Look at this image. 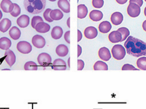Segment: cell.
<instances>
[{
	"instance_id": "obj_1",
	"label": "cell",
	"mask_w": 146,
	"mask_h": 109,
	"mask_svg": "<svg viewBox=\"0 0 146 109\" xmlns=\"http://www.w3.org/2000/svg\"><path fill=\"white\" fill-rule=\"evenodd\" d=\"M124 45L127 53L130 55L135 57L146 55V43L139 39L129 36Z\"/></svg>"
},
{
	"instance_id": "obj_2",
	"label": "cell",
	"mask_w": 146,
	"mask_h": 109,
	"mask_svg": "<svg viewBox=\"0 0 146 109\" xmlns=\"http://www.w3.org/2000/svg\"><path fill=\"white\" fill-rule=\"evenodd\" d=\"M24 7L26 10L32 14H38L42 13L46 5V0H24Z\"/></svg>"
},
{
	"instance_id": "obj_3",
	"label": "cell",
	"mask_w": 146,
	"mask_h": 109,
	"mask_svg": "<svg viewBox=\"0 0 146 109\" xmlns=\"http://www.w3.org/2000/svg\"><path fill=\"white\" fill-rule=\"evenodd\" d=\"M112 56L116 60H122L126 55L125 48L121 45H115L111 49Z\"/></svg>"
},
{
	"instance_id": "obj_4",
	"label": "cell",
	"mask_w": 146,
	"mask_h": 109,
	"mask_svg": "<svg viewBox=\"0 0 146 109\" xmlns=\"http://www.w3.org/2000/svg\"><path fill=\"white\" fill-rule=\"evenodd\" d=\"M37 61L40 66L46 67L50 65L52 62V58L49 54L47 53H42L38 55Z\"/></svg>"
},
{
	"instance_id": "obj_5",
	"label": "cell",
	"mask_w": 146,
	"mask_h": 109,
	"mask_svg": "<svg viewBox=\"0 0 146 109\" xmlns=\"http://www.w3.org/2000/svg\"><path fill=\"white\" fill-rule=\"evenodd\" d=\"M17 49L20 53L25 54L31 53L32 50V46L27 41H20L17 45Z\"/></svg>"
},
{
	"instance_id": "obj_6",
	"label": "cell",
	"mask_w": 146,
	"mask_h": 109,
	"mask_svg": "<svg viewBox=\"0 0 146 109\" xmlns=\"http://www.w3.org/2000/svg\"><path fill=\"white\" fill-rule=\"evenodd\" d=\"M127 12L129 16L136 18L140 14L141 8L139 5L135 3H129L127 9Z\"/></svg>"
},
{
	"instance_id": "obj_7",
	"label": "cell",
	"mask_w": 146,
	"mask_h": 109,
	"mask_svg": "<svg viewBox=\"0 0 146 109\" xmlns=\"http://www.w3.org/2000/svg\"><path fill=\"white\" fill-rule=\"evenodd\" d=\"M32 43L34 47L37 49H42L46 45L45 39L41 35H35L32 39Z\"/></svg>"
},
{
	"instance_id": "obj_8",
	"label": "cell",
	"mask_w": 146,
	"mask_h": 109,
	"mask_svg": "<svg viewBox=\"0 0 146 109\" xmlns=\"http://www.w3.org/2000/svg\"><path fill=\"white\" fill-rule=\"evenodd\" d=\"M84 36L88 39H92L97 37L98 31L96 27L93 26L88 27L84 30Z\"/></svg>"
},
{
	"instance_id": "obj_9",
	"label": "cell",
	"mask_w": 146,
	"mask_h": 109,
	"mask_svg": "<svg viewBox=\"0 0 146 109\" xmlns=\"http://www.w3.org/2000/svg\"><path fill=\"white\" fill-rule=\"evenodd\" d=\"M52 68L56 71H64L67 69L66 63L62 59H56L53 62Z\"/></svg>"
},
{
	"instance_id": "obj_10",
	"label": "cell",
	"mask_w": 146,
	"mask_h": 109,
	"mask_svg": "<svg viewBox=\"0 0 146 109\" xmlns=\"http://www.w3.org/2000/svg\"><path fill=\"white\" fill-rule=\"evenodd\" d=\"M5 60L8 65L12 67L16 61V56L14 53L11 50H8L5 51Z\"/></svg>"
},
{
	"instance_id": "obj_11",
	"label": "cell",
	"mask_w": 146,
	"mask_h": 109,
	"mask_svg": "<svg viewBox=\"0 0 146 109\" xmlns=\"http://www.w3.org/2000/svg\"><path fill=\"white\" fill-rule=\"evenodd\" d=\"M98 56L100 59L104 61H108L111 58L110 51L106 47H102L98 51Z\"/></svg>"
},
{
	"instance_id": "obj_12",
	"label": "cell",
	"mask_w": 146,
	"mask_h": 109,
	"mask_svg": "<svg viewBox=\"0 0 146 109\" xmlns=\"http://www.w3.org/2000/svg\"><path fill=\"white\" fill-rule=\"evenodd\" d=\"M110 19L112 24L115 25H119L123 21V15L120 12H115L111 15Z\"/></svg>"
},
{
	"instance_id": "obj_13",
	"label": "cell",
	"mask_w": 146,
	"mask_h": 109,
	"mask_svg": "<svg viewBox=\"0 0 146 109\" xmlns=\"http://www.w3.org/2000/svg\"><path fill=\"white\" fill-rule=\"evenodd\" d=\"M0 6L3 12L6 13H11L14 9V3L10 0H2Z\"/></svg>"
},
{
	"instance_id": "obj_14",
	"label": "cell",
	"mask_w": 146,
	"mask_h": 109,
	"mask_svg": "<svg viewBox=\"0 0 146 109\" xmlns=\"http://www.w3.org/2000/svg\"><path fill=\"white\" fill-rule=\"evenodd\" d=\"M30 17L26 15L20 16L17 20V24L21 28H25L30 24Z\"/></svg>"
},
{
	"instance_id": "obj_15",
	"label": "cell",
	"mask_w": 146,
	"mask_h": 109,
	"mask_svg": "<svg viewBox=\"0 0 146 109\" xmlns=\"http://www.w3.org/2000/svg\"><path fill=\"white\" fill-rule=\"evenodd\" d=\"M50 26L49 24L44 22H41L36 25L35 30L37 32L45 33L49 31Z\"/></svg>"
},
{
	"instance_id": "obj_16",
	"label": "cell",
	"mask_w": 146,
	"mask_h": 109,
	"mask_svg": "<svg viewBox=\"0 0 146 109\" xmlns=\"http://www.w3.org/2000/svg\"><path fill=\"white\" fill-rule=\"evenodd\" d=\"M108 39L110 42L112 43L121 42L122 40V35L118 31H113L110 33L108 36Z\"/></svg>"
},
{
	"instance_id": "obj_17",
	"label": "cell",
	"mask_w": 146,
	"mask_h": 109,
	"mask_svg": "<svg viewBox=\"0 0 146 109\" xmlns=\"http://www.w3.org/2000/svg\"><path fill=\"white\" fill-rule=\"evenodd\" d=\"M68 52V48L65 45H59L56 49V54L60 57H65L66 56Z\"/></svg>"
},
{
	"instance_id": "obj_18",
	"label": "cell",
	"mask_w": 146,
	"mask_h": 109,
	"mask_svg": "<svg viewBox=\"0 0 146 109\" xmlns=\"http://www.w3.org/2000/svg\"><path fill=\"white\" fill-rule=\"evenodd\" d=\"M89 16L90 19L93 21L97 22L102 19L104 17V15L100 10H93L90 12Z\"/></svg>"
},
{
	"instance_id": "obj_19",
	"label": "cell",
	"mask_w": 146,
	"mask_h": 109,
	"mask_svg": "<svg viewBox=\"0 0 146 109\" xmlns=\"http://www.w3.org/2000/svg\"><path fill=\"white\" fill-rule=\"evenodd\" d=\"M63 34V31L62 28L58 26L53 27L51 31V37L56 40L60 39L62 37Z\"/></svg>"
},
{
	"instance_id": "obj_20",
	"label": "cell",
	"mask_w": 146,
	"mask_h": 109,
	"mask_svg": "<svg viewBox=\"0 0 146 109\" xmlns=\"http://www.w3.org/2000/svg\"><path fill=\"white\" fill-rule=\"evenodd\" d=\"M112 26L109 21H104L100 23L99 25L98 28L100 32L101 33H107L111 30Z\"/></svg>"
},
{
	"instance_id": "obj_21",
	"label": "cell",
	"mask_w": 146,
	"mask_h": 109,
	"mask_svg": "<svg viewBox=\"0 0 146 109\" xmlns=\"http://www.w3.org/2000/svg\"><path fill=\"white\" fill-rule=\"evenodd\" d=\"M58 7L66 13H70V4L68 0H59L57 3Z\"/></svg>"
},
{
	"instance_id": "obj_22",
	"label": "cell",
	"mask_w": 146,
	"mask_h": 109,
	"mask_svg": "<svg viewBox=\"0 0 146 109\" xmlns=\"http://www.w3.org/2000/svg\"><path fill=\"white\" fill-rule=\"evenodd\" d=\"M12 22L8 19H3L0 22V31L1 32H6L11 27Z\"/></svg>"
},
{
	"instance_id": "obj_23",
	"label": "cell",
	"mask_w": 146,
	"mask_h": 109,
	"mask_svg": "<svg viewBox=\"0 0 146 109\" xmlns=\"http://www.w3.org/2000/svg\"><path fill=\"white\" fill-rule=\"evenodd\" d=\"M88 14V9L86 5L80 4L78 6V15L77 17L80 19L86 18Z\"/></svg>"
},
{
	"instance_id": "obj_24",
	"label": "cell",
	"mask_w": 146,
	"mask_h": 109,
	"mask_svg": "<svg viewBox=\"0 0 146 109\" xmlns=\"http://www.w3.org/2000/svg\"><path fill=\"white\" fill-rule=\"evenodd\" d=\"M50 16L53 21H59L64 16L63 13L59 9H55L50 11Z\"/></svg>"
},
{
	"instance_id": "obj_25",
	"label": "cell",
	"mask_w": 146,
	"mask_h": 109,
	"mask_svg": "<svg viewBox=\"0 0 146 109\" xmlns=\"http://www.w3.org/2000/svg\"><path fill=\"white\" fill-rule=\"evenodd\" d=\"M9 35L12 39L14 40H18L21 36V32L19 28L14 26L9 30Z\"/></svg>"
},
{
	"instance_id": "obj_26",
	"label": "cell",
	"mask_w": 146,
	"mask_h": 109,
	"mask_svg": "<svg viewBox=\"0 0 146 109\" xmlns=\"http://www.w3.org/2000/svg\"><path fill=\"white\" fill-rule=\"evenodd\" d=\"M12 45L11 40L8 38H1L0 39V49L3 50H8Z\"/></svg>"
},
{
	"instance_id": "obj_27",
	"label": "cell",
	"mask_w": 146,
	"mask_h": 109,
	"mask_svg": "<svg viewBox=\"0 0 146 109\" xmlns=\"http://www.w3.org/2000/svg\"><path fill=\"white\" fill-rule=\"evenodd\" d=\"M94 69L97 70H104L107 71L108 70V66L106 62L102 61H98L94 65Z\"/></svg>"
},
{
	"instance_id": "obj_28",
	"label": "cell",
	"mask_w": 146,
	"mask_h": 109,
	"mask_svg": "<svg viewBox=\"0 0 146 109\" xmlns=\"http://www.w3.org/2000/svg\"><path fill=\"white\" fill-rule=\"evenodd\" d=\"M24 69L26 71H36L38 70V66L34 62L28 61L25 64Z\"/></svg>"
},
{
	"instance_id": "obj_29",
	"label": "cell",
	"mask_w": 146,
	"mask_h": 109,
	"mask_svg": "<svg viewBox=\"0 0 146 109\" xmlns=\"http://www.w3.org/2000/svg\"><path fill=\"white\" fill-rule=\"evenodd\" d=\"M122 35V40L121 42H123L129 36L130 32L128 28L125 27H121L117 30Z\"/></svg>"
},
{
	"instance_id": "obj_30",
	"label": "cell",
	"mask_w": 146,
	"mask_h": 109,
	"mask_svg": "<svg viewBox=\"0 0 146 109\" xmlns=\"http://www.w3.org/2000/svg\"><path fill=\"white\" fill-rule=\"evenodd\" d=\"M137 66L142 70H146V57H142L139 58L137 61Z\"/></svg>"
},
{
	"instance_id": "obj_31",
	"label": "cell",
	"mask_w": 146,
	"mask_h": 109,
	"mask_svg": "<svg viewBox=\"0 0 146 109\" xmlns=\"http://www.w3.org/2000/svg\"><path fill=\"white\" fill-rule=\"evenodd\" d=\"M21 12V10L19 6L16 3H14L13 9L12 12L10 13L11 15L13 17H17L20 14Z\"/></svg>"
},
{
	"instance_id": "obj_32",
	"label": "cell",
	"mask_w": 146,
	"mask_h": 109,
	"mask_svg": "<svg viewBox=\"0 0 146 109\" xmlns=\"http://www.w3.org/2000/svg\"><path fill=\"white\" fill-rule=\"evenodd\" d=\"M44 22L42 18L40 16H35L33 17L31 20V26L33 28L35 29L36 25L39 22Z\"/></svg>"
},
{
	"instance_id": "obj_33",
	"label": "cell",
	"mask_w": 146,
	"mask_h": 109,
	"mask_svg": "<svg viewBox=\"0 0 146 109\" xmlns=\"http://www.w3.org/2000/svg\"><path fill=\"white\" fill-rule=\"evenodd\" d=\"M104 0H92V4L94 7L100 9L104 6Z\"/></svg>"
},
{
	"instance_id": "obj_34",
	"label": "cell",
	"mask_w": 146,
	"mask_h": 109,
	"mask_svg": "<svg viewBox=\"0 0 146 109\" xmlns=\"http://www.w3.org/2000/svg\"><path fill=\"white\" fill-rule=\"evenodd\" d=\"M52 10L51 9L48 8L45 10L44 13H43V17L44 19L49 22H53L54 21L50 18V11Z\"/></svg>"
},
{
	"instance_id": "obj_35",
	"label": "cell",
	"mask_w": 146,
	"mask_h": 109,
	"mask_svg": "<svg viewBox=\"0 0 146 109\" xmlns=\"http://www.w3.org/2000/svg\"><path fill=\"white\" fill-rule=\"evenodd\" d=\"M122 70L125 71V70H137L139 71V69L135 68L133 65L129 64H125L123 66L122 68Z\"/></svg>"
},
{
	"instance_id": "obj_36",
	"label": "cell",
	"mask_w": 146,
	"mask_h": 109,
	"mask_svg": "<svg viewBox=\"0 0 146 109\" xmlns=\"http://www.w3.org/2000/svg\"><path fill=\"white\" fill-rule=\"evenodd\" d=\"M78 70L81 71L84 68L85 66L84 62L82 60H78Z\"/></svg>"
},
{
	"instance_id": "obj_37",
	"label": "cell",
	"mask_w": 146,
	"mask_h": 109,
	"mask_svg": "<svg viewBox=\"0 0 146 109\" xmlns=\"http://www.w3.org/2000/svg\"><path fill=\"white\" fill-rule=\"evenodd\" d=\"M70 31H67L64 34V39L65 41L68 44H70Z\"/></svg>"
},
{
	"instance_id": "obj_38",
	"label": "cell",
	"mask_w": 146,
	"mask_h": 109,
	"mask_svg": "<svg viewBox=\"0 0 146 109\" xmlns=\"http://www.w3.org/2000/svg\"><path fill=\"white\" fill-rule=\"evenodd\" d=\"M135 3L139 5L140 7H141L143 4V0H130L129 3Z\"/></svg>"
},
{
	"instance_id": "obj_39",
	"label": "cell",
	"mask_w": 146,
	"mask_h": 109,
	"mask_svg": "<svg viewBox=\"0 0 146 109\" xmlns=\"http://www.w3.org/2000/svg\"><path fill=\"white\" fill-rule=\"evenodd\" d=\"M77 32H78V40H77V42H79L82 39V34L80 30H77Z\"/></svg>"
},
{
	"instance_id": "obj_40",
	"label": "cell",
	"mask_w": 146,
	"mask_h": 109,
	"mask_svg": "<svg viewBox=\"0 0 146 109\" xmlns=\"http://www.w3.org/2000/svg\"><path fill=\"white\" fill-rule=\"evenodd\" d=\"M77 48H78V57H79L82 53V48L79 45H78Z\"/></svg>"
},
{
	"instance_id": "obj_41",
	"label": "cell",
	"mask_w": 146,
	"mask_h": 109,
	"mask_svg": "<svg viewBox=\"0 0 146 109\" xmlns=\"http://www.w3.org/2000/svg\"><path fill=\"white\" fill-rule=\"evenodd\" d=\"M117 2L120 4H124L126 3L128 0H116Z\"/></svg>"
},
{
	"instance_id": "obj_42",
	"label": "cell",
	"mask_w": 146,
	"mask_h": 109,
	"mask_svg": "<svg viewBox=\"0 0 146 109\" xmlns=\"http://www.w3.org/2000/svg\"><path fill=\"white\" fill-rule=\"evenodd\" d=\"M142 27H143L144 31L146 32V20L145 21L143 22V24H142Z\"/></svg>"
},
{
	"instance_id": "obj_43",
	"label": "cell",
	"mask_w": 146,
	"mask_h": 109,
	"mask_svg": "<svg viewBox=\"0 0 146 109\" xmlns=\"http://www.w3.org/2000/svg\"><path fill=\"white\" fill-rule=\"evenodd\" d=\"M67 25L68 28H70V17H69L67 21Z\"/></svg>"
},
{
	"instance_id": "obj_44",
	"label": "cell",
	"mask_w": 146,
	"mask_h": 109,
	"mask_svg": "<svg viewBox=\"0 0 146 109\" xmlns=\"http://www.w3.org/2000/svg\"><path fill=\"white\" fill-rule=\"evenodd\" d=\"M3 17V14L2 13L1 11V10H0V20L1 19H2V18Z\"/></svg>"
},
{
	"instance_id": "obj_45",
	"label": "cell",
	"mask_w": 146,
	"mask_h": 109,
	"mask_svg": "<svg viewBox=\"0 0 146 109\" xmlns=\"http://www.w3.org/2000/svg\"><path fill=\"white\" fill-rule=\"evenodd\" d=\"M70 57H69L68 59V65L69 66V67H70Z\"/></svg>"
},
{
	"instance_id": "obj_46",
	"label": "cell",
	"mask_w": 146,
	"mask_h": 109,
	"mask_svg": "<svg viewBox=\"0 0 146 109\" xmlns=\"http://www.w3.org/2000/svg\"><path fill=\"white\" fill-rule=\"evenodd\" d=\"M144 14H145V15L146 16V7L145 8V10H144Z\"/></svg>"
},
{
	"instance_id": "obj_47",
	"label": "cell",
	"mask_w": 146,
	"mask_h": 109,
	"mask_svg": "<svg viewBox=\"0 0 146 109\" xmlns=\"http://www.w3.org/2000/svg\"><path fill=\"white\" fill-rule=\"evenodd\" d=\"M49 1H50L51 2H54L55 1H56V0H49Z\"/></svg>"
},
{
	"instance_id": "obj_48",
	"label": "cell",
	"mask_w": 146,
	"mask_h": 109,
	"mask_svg": "<svg viewBox=\"0 0 146 109\" xmlns=\"http://www.w3.org/2000/svg\"><path fill=\"white\" fill-rule=\"evenodd\" d=\"M2 70H9V71H10V69H3Z\"/></svg>"
},
{
	"instance_id": "obj_49",
	"label": "cell",
	"mask_w": 146,
	"mask_h": 109,
	"mask_svg": "<svg viewBox=\"0 0 146 109\" xmlns=\"http://www.w3.org/2000/svg\"><path fill=\"white\" fill-rule=\"evenodd\" d=\"M69 1H70V0H69Z\"/></svg>"
},
{
	"instance_id": "obj_50",
	"label": "cell",
	"mask_w": 146,
	"mask_h": 109,
	"mask_svg": "<svg viewBox=\"0 0 146 109\" xmlns=\"http://www.w3.org/2000/svg\"><path fill=\"white\" fill-rule=\"evenodd\" d=\"M145 1L146 2V0H145Z\"/></svg>"
}]
</instances>
